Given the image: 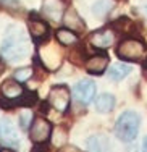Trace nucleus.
I'll list each match as a JSON object with an SVG mask.
<instances>
[{"label":"nucleus","mask_w":147,"mask_h":152,"mask_svg":"<svg viewBox=\"0 0 147 152\" xmlns=\"http://www.w3.org/2000/svg\"><path fill=\"white\" fill-rule=\"evenodd\" d=\"M29 53V45L24 39L18 37V36H8L3 41L2 45V57L10 61L21 60Z\"/></svg>","instance_id":"7ed1b4c3"},{"label":"nucleus","mask_w":147,"mask_h":152,"mask_svg":"<svg viewBox=\"0 0 147 152\" xmlns=\"http://www.w3.org/2000/svg\"><path fill=\"white\" fill-rule=\"evenodd\" d=\"M41 57L42 63L49 71H53L62 65V53L57 50L55 45H44V49H41Z\"/></svg>","instance_id":"1a4fd4ad"},{"label":"nucleus","mask_w":147,"mask_h":152,"mask_svg":"<svg viewBox=\"0 0 147 152\" xmlns=\"http://www.w3.org/2000/svg\"><path fill=\"white\" fill-rule=\"evenodd\" d=\"M0 141L5 146H18L20 144V136H18L16 128L10 118L0 120Z\"/></svg>","instance_id":"0eeeda50"},{"label":"nucleus","mask_w":147,"mask_h":152,"mask_svg":"<svg viewBox=\"0 0 147 152\" xmlns=\"http://www.w3.org/2000/svg\"><path fill=\"white\" fill-rule=\"evenodd\" d=\"M108 8H110L108 0H99V2L94 3V8H92V12H94V15L102 16V15H105V13L108 12Z\"/></svg>","instance_id":"412c9836"},{"label":"nucleus","mask_w":147,"mask_h":152,"mask_svg":"<svg viewBox=\"0 0 147 152\" xmlns=\"http://www.w3.org/2000/svg\"><path fill=\"white\" fill-rule=\"evenodd\" d=\"M28 26H29V34L31 37L34 39L36 42L42 41L49 36V26L44 20L36 16H29V21H28Z\"/></svg>","instance_id":"f8f14e48"},{"label":"nucleus","mask_w":147,"mask_h":152,"mask_svg":"<svg viewBox=\"0 0 147 152\" xmlns=\"http://www.w3.org/2000/svg\"><path fill=\"white\" fill-rule=\"evenodd\" d=\"M52 136V125L45 118H34L33 125L29 128V139L36 144H44Z\"/></svg>","instance_id":"39448f33"},{"label":"nucleus","mask_w":147,"mask_h":152,"mask_svg":"<svg viewBox=\"0 0 147 152\" xmlns=\"http://www.w3.org/2000/svg\"><path fill=\"white\" fill-rule=\"evenodd\" d=\"M115 107V97L112 94H100L95 99V110L99 113H110Z\"/></svg>","instance_id":"f3484780"},{"label":"nucleus","mask_w":147,"mask_h":152,"mask_svg":"<svg viewBox=\"0 0 147 152\" xmlns=\"http://www.w3.org/2000/svg\"><path fill=\"white\" fill-rule=\"evenodd\" d=\"M116 55L124 61H139L146 55V44L138 37H126L118 44Z\"/></svg>","instance_id":"f03ea898"},{"label":"nucleus","mask_w":147,"mask_h":152,"mask_svg":"<svg viewBox=\"0 0 147 152\" xmlns=\"http://www.w3.org/2000/svg\"><path fill=\"white\" fill-rule=\"evenodd\" d=\"M87 149L91 152H110V141L103 134H95L87 139Z\"/></svg>","instance_id":"2eb2a0df"},{"label":"nucleus","mask_w":147,"mask_h":152,"mask_svg":"<svg viewBox=\"0 0 147 152\" xmlns=\"http://www.w3.org/2000/svg\"><path fill=\"white\" fill-rule=\"evenodd\" d=\"M63 23H65V26L68 28V29H71V31H74V32L84 31V28H86L84 21L81 20L79 15H78V13L74 12L73 8H70V10H66V12H65Z\"/></svg>","instance_id":"ddd939ff"},{"label":"nucleus","mask_w":147,"mask_h":152,"mask_svg":"<svg viewBox=\"0 0 147 152\" xmlns=\"http://www.w3.org/2000/svg\"><path fill=\"white\" fill-rule=\"evenodd\" d=\"M142 70H144V75H147V58L144 60V63H142Z\"/></svg>","instance_id":"a878e982"},{"label":"nucleus","mask_w":147,"mask_h":152,"mask_svg":"<svg viewBox=\"0 0 147 152\" xmlns=\"http://www.w3.org/2000/svg\"><path fill=\"white\" fill-rule=\"evenodd\" d=\"M31 118H33V113L31 112H23V113L20 115V126L23 129L28 128V125L31 123Z\"/></svg>","instance_id":"5701e85b"},{"label":"nucleus","mask_w":147,"mask_h":152,"mask_svg":"<svg viewBox=\"0 0 147 152\" xmlns=\"http://www.w3.org/2000/svg\"><path fill=\"white\" fill-rule=\"evenodd\" d=\"M66 136H68V131H66L65 128H62V126H58V128L55 129V133H53V136H52V142H53V146H57V147L65 146V142H66Z\"/></svg>","instance_id":"6ab92c4d"},{"label":"nucleus","mask_w":147,"mask_h":152,"mask_svg":"<svg viewBox=\"0 0 147 152\" xmlns=\"http://www.w3.org/2000/svg\"><path fill=\"white\" fill-rule=\"evenodd\" d=\"M55 39H57V42H58L60 45H74V44H78L79 42V37H78V34L74 31H71V29H68V28H62V29H58L55 32Z\"/></svg>","instance_id":"dca6fc26"},{"label":"nucleus","mask_w":147,"mask_h":152,"mask_svg":"<svg viewBox=\"0 0 147 152\" xmlns=\"http://www.w3.org/2000/svg\"><path fill=\"white\" fill-rule=\"evenodd\" d=\"M31 76H33V68L24 66V68H20V70H16L13 78H15L18 83H24V81H28Z\"/></svg>","instance_id":"aec40b11"},{"label":"nucleus","mask_w":147,"mask_h":152,"mask_svg":"<svg viewBox=\"0 0 147 152\" xmlns=\"http://www.w3.org/2000/svg\"><path fill=\"white\" fill-rule=\"evenodd\" d=\"M115 42V31L113 29H99L95 32L91 34V44L95 47V49H100V50H105L108 47H112Z\"/></svg>","instance_id":"9d476101"},{"label":"nucleus","mask_w":147,"mask_h":152,"mask_svg":"<svg viewBox=\"0 0 147 152\" xmlns=\"http://www.w3.org/2000/svg\"><path fill=\"white\" fill-rule=\"evenodd\" d=\"M36 102H37V94L36 92H24L20 99V104L24 107H31V105H34Z\"/></svg>","instance_id":"4be33fe9"},{"label":"nucleus","mask_w":147,"mask_h":152,"mask_svg":"<svg viewBox=\"0 0 147 152\" xmlns=\"http://www.w3.org/2000/svg\"><path fill=\"white\" fill-rule=\"evenodd\" d=\"M73 96L78 102L89 104L95 96V84L92 79H82L73 88Z\"/></svg>","instance_id":"423d86ee"},{"label":"nucleus","mask_w":147,"mask_h":152,"mask_svg":"<svg viewBox=\"0 0 147 152\" xmlns=\"http://www.w3.org/2000/svg\"><path fill=\"white\" fill-rule=\"evenodd\" d=\"M130 71H131L130 65L118 61V63H115L108 68V78L112 79V81H121V79H124L130 75Z\"/></svg>","instance_id":"a211bd4d"},{"label":"nucleus","mask_w":147,"mask_h":152,"mask_svg":"<svg viewBox=\"0 0 147 152\" xmlns=\"http://www.w3.org/2000/svg\"><path fill=\"white\" fill-rule=\"evenodd\" d=\"M0 91H2V96L5 97V100H20L21 96L24 94V89L21 86V83H18L15 78L13 79H5L0 86Z\"/></svg>","instance_id":"9b49d317"},{"label":"nucleus","mask_w":147,"mask_h":152,"mask_svg":"<svg viewBox=\"0 0 147 152\" xmlns=\"http://www.w3.org/2000/svg\"><path fill=\"white\" fill-rule=\"evenodd\" d=\"M49 105H52L60 113H65L70 107V89L65 84H57L49 92Z\"/></svg>","instance_id":"20e7f679"},{"label":"nucleus","mask_w":147,"mask_h":152,"mask_svg":"<svg viewBox=\"0 0 147 152\" xmlns=\"http://www.w3.org/2000/svg\"><path fill=\"white\" fill-rule=\"evenodd\" d=\"M84 68L91 75H95V76L103 75V71H107V68H108V55H105V53H95V55L89 57L84 61Z\"/></svg>","instance_id":"6e6552de"},{"label":"nucleus","mask_w":147,"mask_h":152,"mask_svg":"<svg viewBox=\"0 0 147 152\" xmlns=\"http://www.w3.org/2000/svg\"><path fill=\"white\" fill-rule=\"evenodd\" d=\"M0 152H15V151H12V149H2Z\"/></svg>","instance_id":"bb28decb"},{"label":"nucleus","mask_w":147,"mask_h":152,"mask_svg":"<svg viewBox=\"0 0 147 152\" xmlns=\"http://www.w3.org/2000/svg\"><path fill=\"white\" fill-rule=\"evenodd\" d=\"M58 152H81V151L76 146H68V144H65V146L58 147Z\"/></svg>","instance_id":"b1692460"},{"label":"nucleus","mask_w":147,"mask_h":152,"mask_svg":"<svg viewBox=\"0 0 147 152\" xmlns=\"http://www.w3.org/2000/svg\"><path fill=\"white\" fill-rule=\"evenodd\" d=\"M42 12L44 15L52 21H58L62 18V3L60 0H44V5H42Z\"/></svg>","instance_id":"4468645a"},{"label":"nucleus","mask_w":147,"mask_h":152,"mask_svg":"<svg viewBox=\"0 0 147 152\" xmlns=\"http://www.w3.org/2000/svg\"><path fill=\"white\" fill-rule=\"evenodd\" d=\"M146 13H147V7H146Z\"/></svg>","instance_id":"cd10ccee"},{"label":"nucleus","mask_w":147,"mask_h":152,"mask_svg":"<svg viewBox=\"0 0 147 152\" xmlns=\"http://www.w3.org/2000/svg\"><path fill=\"white\" fill-rule=\"evenodd\" d=\"M141 152H147V136L144 137V141H142V149Z\"/></svg>","instance_id":"393cba45"},{"label":"nucleus","mask_w":147,"mask_h":152,"mask_svg":"<svg viewBox=\"0 0 147 152\" xmlns=\"http://www.w3.org/2000/svg\"><path fill=\"white\" fill-rule=\"evenodd\" d=\"M139 126H141V118L136 112L128 110L118 117L116 125H115V134L123 142H131L136 139L139 133Z\"/></svg>","instance_id":"f257e3e1"}]
</instances>
